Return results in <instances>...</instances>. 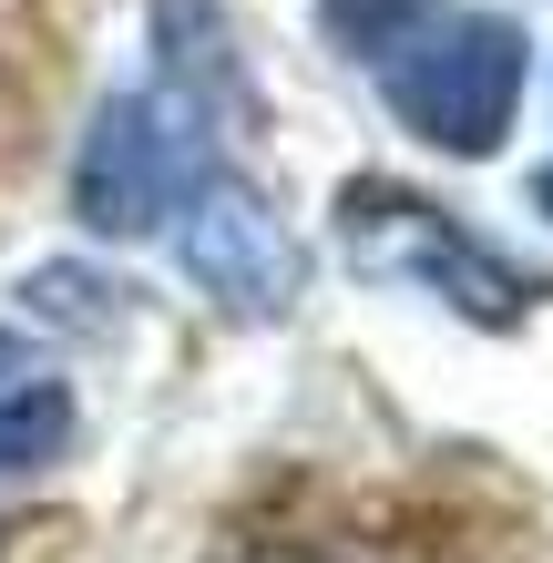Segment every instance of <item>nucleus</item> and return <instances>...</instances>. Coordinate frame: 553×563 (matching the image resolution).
<instances>
[{
    "mask_svg": "<svg viewBox=\"0 0 553 563\" xmlns=\"http://www.w3.org/2000/svg\"><path fill=\"white\" fill-rule=\"evenodd\" d=\"M379 92L420 144L482 164L523 113V31L502 11H441L400 52H379Z\"/></svg>",
    "mask_w": 553,
    "mask_h": 563,
    "instance_id": "1",
    "label": "nucleus"
},
{
    "mask_svg": "<svg viewBox=\"0 0 553 563\" xmlns=\"http://www.w3.org/2000/svg\"><path fill=\"white\" fill-rule=\"evenodd\" d=\"M339 236H349V256H360L369 277H410V287L451 297V308L482 318V328H512L543 297L523 267H502L472 225H451L441 206H420L410 185H379V175H360L339 195Z\"/></svg>",
    "mask_w": 553,
    "mask_h": 563,
    "instance_id": "2",
    "label": "nucleus"
},
{
    "mask_svg": "<svg viewBox=\"0 0 553 563\" xmlns=\"http://www.w3.org/2000/svg\"><path fill=\"white\" fill-rule=\"evenodd\" d=\"M206 123L195 113H175L165 92H123V103H103L92 113V134H82V164H73V216L92 225V236H154L185 195H195V175H215L206 164Z\"/></svg>",
    "mask_w": 553,
    "mask_h": 563,
    "instance_id": "3",
    "label": "nucleus"
},
{
    "mask_svg": "<svg viewBox=\"0 0 553 563\" xmlns=\"http://www.w3.org/2000/svg\"><path fill=\"white\" fill-rule=\"evenodd\" d=\"M175 216H185L175 225L185 277L206 287L225 318H287V308H298L308 256H298V236L277 225V206L246 175H195V195H185Z\"/></svg>",
    "mask_w": 553,
    "mask_h": 563,
    "instance_id": "4",
    "label": "nucleus"
},
{
    "mask_svg": "<svg viewBox=\"0 0 553 563\" xmlns=\"http://www.w3.org/2000/svg\"><path fill=\"white\" fill-rule=\"evenodd\" d=\"M73 441V400H62V379H11L0 389V472H31V461H62Z\"/></svg>",
    "mask_w": 553,
    "mask_h": 563,
    "instance_id": "5",
    "label": "nucleus"
},
{
    "mask_svg": "<svg viewBox=\"0 0 553 563\" xmlns=\"http://www.w3.org/2000/svg\"><path fill=\"white\" fill-rule=\"evenodd\" d=\"M441 11H451V0H329V31H339L349 52H369V62H379V52H400L410 31H420V21H441Z\"/></svg>",
    "mask_w": 553,
    "mask_h": 563,
    "instance_id": "6",
    "label": "nucleus"
},
{
    "mask_svg": "<svg viewBox=\"0 0 553 563\" xmlns=\"http://www.w3.org/2000/svg\"><path fill=\"white\" fill-rule=\"evenodd\" d=\"M11 379H31V349L11 339V328H0V389H11Z\"/></svg>",
    "mask_w": 553,
    "mask_h": 563,
    "instance_id": "7",
    "label": "nucleus"
},
{
    "mask_svg": "<svg viewBox=\"0 0 553 563\" xmlns=\"http://www.w3.org/2000/svg\"><path fill=\"white\" fill-rule=\"evenodd\" d=\"M533 206H543V216H553V164H543V175H533Z\"/></svg>",
    "mask_w": 553,
    "mask_h": 563,
    "instance_id": "8",
    "label": "nucleus"
},
{
    "mask_svg": "<svg viewBox=\"0 0 553 563\" xmlns=\"http://www.w3.org/2000/svg\"><path fill=\"white\" fill-rule=\"evenodd\" d=\"M256 563H329V553H256Z\"/></svg>",
    "mask_w": 553,
    "mask_h": 563,
    "instance_id": "9",
    "label": "nucleus"
},
{
    "mask_svg": "<svg viewBox=\"0 0 553 563\" xmlns=\"http://www.w3.org/2000/svg\"><path fill=\"white\" fill-rule=\"evenodd\" d=\"M0 543H11V533H0Z\"/></svg>",
    "mask_w": 553,
    "mask_h": 563,
    "instance_id": "10",
    "label": "nucleus"
}]
</instances>
